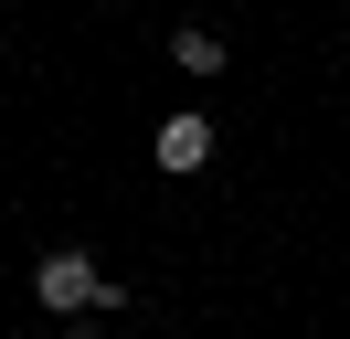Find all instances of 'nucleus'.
Instances as JSON below:
<instances>
[{
	"mask_svg": "<svg viewBox=\"0 0 350 339\" xmlns=\"http://www.w3.org/2000/svg\"><path fill=\"white\" fill-rule=\"evenodd\" d=\"M32 297H43L53 318H85V308H128V286H117V275L96 265L85 244H53L43 265H32Z\"/></svg>",
	"mask_w": 350,
	"mask_h": 339,
	"instance_id": "1",
	"label": "nucleus"
},
{
	"mask_svg": "<svg viewBox=\"0 0 350 339\" xmlns=\"http://www.w3.org/2000/svg\"><path fill=\"white\" fill-rule=\"evenodd\" d=\"M202 159H213V117H202V106H180V117H159V170H170V180H191Z\"/></svg>",
	"mask_w": 350,
	"mask_h": 339,
	"instance_id": "2",
	"label": "nucleus"
},
{
	"mask_svg": "<svg viewBox=\"0 0 350 339\" xmlns=\"http://www.w3.org/2000/svg\"><path fill=\"white\" fill-rule=\"evenodd\" d=\"M170 64H180L191 85H213V74H223L234 53H223V32H202V21H180V32H170Z\"/></svg>",
	"mask_w": 350,
	"mask_h": 339,
	"instance_id": "3",
	"label": "nucleus"
},
{
	"mask_svg": "<svg viewBox=\"0 0 350 339\" xmlns=\"http://www.w3.org/2000/svg\"><path fill=\"white\" fill-rule=\"evenodd\" d=\"M64 339H107V329H85V318H75V329H64Z\"/></svg>",
	"mask_w": 350,
	"mask_h": 339,
	"instance_id": "4",
	"label": "nucleus"
}]
</instances>
